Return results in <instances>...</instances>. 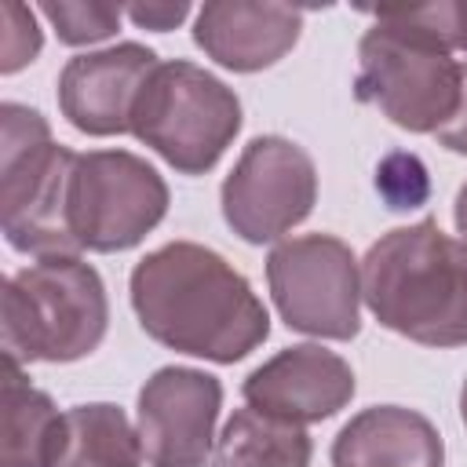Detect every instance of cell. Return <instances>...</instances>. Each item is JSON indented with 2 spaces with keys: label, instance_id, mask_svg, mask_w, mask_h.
<instances>
[{
  "label": "cell",
  "instance_id": "cell-7",
  "mask_svg": "<svg viewBox=\"0 0 467 467\" xmlns=\"http://www.w3.org/2000/svg\"><path fill=\"white\" fill-rule=\"evenodd\" d=\"M168 212V186L153 164L128 150L77 153L69 179V230L77 248L124 252Z\"/></svg>",
  "mask_w": 467,
  "mask_h": 467
},
{
  "label": "cell",
  "instance_id": "cell-21",
  "mask_svg": "<svg viewBox=\"0 0 467 467\" xmlns=\"http://www.w3.org/2000/svg\"><path fill=\"white\" fill-rule=\"evenodd\" d=\"M124 15L135 22V26H146V29H157V33H164V29H175L186 15H190V4H131V7H124Z\"/></svg>",
  "mask_w": 467,
  "mask_h": 467
},
{
  "label": "cell",
  "instance_id": "cell-13",
  "mask_svg": "<svg viewBox=\"0 0 467 467\" xmlns=\"http://www.w3.org/2000/svg\"><path fill=\"white\" fill-rule=\"evenodd\" d=\"M303 11L285 4H241L219 0L197 11V47L234 73H255L274 66L299 40Z\"/></svg>",
  "mask_w": 467,
  "mask_h": 467
},
{
  "label": "cell",
  "instance_id": "cell-15",
  "mask_svg": "<svg viewBox=\"0 0 467 467\" xmlns=\"http://www.w3.org/2000/svg\"><path fill=\"white\" fill-rule=\"evenodd\" d=\"M62 438V412L36 390L15 358H4L0 394V467H51Z\"/></svg>",
  "mask_w": 467,
  "mask_h": 467
},
{
  "label": "cell",
  "instance_id": "cell-1",
  "mask_svg": "<svg viewBox=\"0 0 467 467\" xmlns=\"http://www.w3.org/2000/svg\"><path fill=\"white\" fill-rule=\"evenodd\" d=\"M131 306L146 336L219 365L241 361L270 332L266 306L244 274L193 241H171L139 259Z\"/></svg>",
  "mask_w": 467,
  "mask_h": 467
},
{
  "label": "cell",
  "instance_id": "cell-22",
  "mask_svg": "<svg viewBox=\"0 0 467 467\" xmlns=\"http://www.w3.org/2000/svg\"><path fill=\"white\" fill-rule=\"evenodd\" d=\"M438 142L452 153H467V62L460 66V102H456V113L449 117V124L441 131H434Z\"/></svg>",
  "mask_w": 467,
  "mask_h": 467
},
{
  "label": "cell",
  "instance_id": "cell-18",
  "mask_svg": "<svg viewBox=\"0 0 467 467\" xmlns=\"http://www.w3.org/2000/svg\"><path fill=\"white\" fill-rule=\"evenodd\" d=\"M376 22H390L398 29L420 33L438 47H467V0H438V4H401V7H376Z\"/></svg>",
  "mask_w": 467,
  "mask_h": 467
},
{
  "label": "cell",
  "instance_id": "cell-20",
  "mask_svg": "<svg viewBox=\"0 0 467 467\" xmlns=\"http://www.w3.org/2000/svg\"><path fill=\"white\" fill-rule=\"evenodd\" d=\"M40 51V29L29 7L4 0L0 4V69L15 73L26 62H33Z\"/></svg>",
  "mask_w": 467,
  "mask_h": 467
},
{
  "label": "cell",
  "instance_id": "cell-2",
  "mask_svg": "<svg viewBox=\"0 0 467 467\" xmlns=\"http://www.w3.org/2000/svg\"><path fill=\"white\" fill-rule=\"evenodd\" d=\"M376 321L423 347L467 343V244L434 219L383 234L361 259Z\"/></svg>",
  "mask_w": 467,
  "mask_h": 467
},
{
  "label": "cell",
  "instance_id": "cell-12",
  "mask_svg": "<svg viewBox=\"0 0 467 467\" xmlns=\"http://www.w3.org/2000/svg\"><path fill=\"white\" fill-rule=\"evenodd\" d=\"M241 394L252 409L270 412L277 420L317 423L336 416L350 401L354 372L339 354L317 343H299L248 372Z\"/></svg>",
  "mask_w": 467,
  "mask_h": 467
},
{
  "label": "cell",
  "instance_id": "cell-23",
  "mask_svg": "<svg viewBox=\"0 0 467 467\" xmlns=\"http://www.w3.org/2000/svg\"><path fill=\"white\" fill-rule=\"evenodd\" d=\"M456 226H460L463 244H467V182H463L460 193H456Z\"/></svg>",
  "mask_w": 467,
  "mask_h": 467
},
{
  "label": "cell",
  "instance_id": "cell-8",
  "mask_svg": "<svg viewBox=\"0 0 467 467\" xmlns=\"http://www.w3.org/2000/svg\"><path fill=\"white\" fill-rule=\"evenodd\" d=\"M270 296L288 328L350 339L361 328V274L354 252L332 234L288 237L266 255Z\"/></svg>",
  "mask_w": 467,
  "mask_h": 467
},
{
  "label": "cell",
  "instance_id": "cell-3",
  "mask_svg": "<svg viewBox=\"0 0 467 467\" xmlns=\"http://www.w3.org/2000/svg\"><path fill=\"white\" fill-rule=\"evenodd\" d=\"M106 321V285L77 255L36 259L4 281V358L77 361L102 343Z\"/></svg>",
  "mask_w": 467,
  "mask_h": 467
},
{
  "label": "cell",
  "instance_id": "cell-4",
  "mask_svg": "<svg viewBox=\"0 0 467 467\" xmlns=\"http://www.w3.org/2000/svg\"><path fill=\"white\" fill-rule=\"evenodd\" d=\"M0 139V219L11 248L51 259L77 255L69 230V179L77 153L51 142L47 120L18 102H4Z\"/></svg>",
  "mask_w": 467,
  "mask_h": 467
},
{
  "label": "cell",
  "instance_id": "cell-17",
  "mask_svg": "<svg viewBox=\"0 0 467 467\" xmlns=\"http://www.w3.org/2000/svg\"><path fill=\"white\" fill-rule=\"evenodd\" d=\"M310 452L314 445L303 423H288L248 405L226 420L212 467H306Z\"/></svg>",
  "mask_w": 467,
  "mask_h": 467
},
{
  "label": "cell",
  "instance_id": "cell-14",
  "mask_svg": "<svg viewBox=\"0 0 467 467\" xmlns=\"http://www.w3.org/2000/svg\"><path fill=\"white\" fill-rule=\"evenodd\" d=\"M438 427L416 409L372 405L358 412L332 441V467H441Z\"/></svg>",
  "mask_w": 467,
  "mask_h": 467
},
{
  "label": "cell",
  "instance_id": "cell-6",
  "mask_svg": "<svg viewBox=\"0 0 467 467\" xmlns=\"http://www.w3.org/2000/svg\"><path fill=\"white\" fill-rule=\"evenodd\" d=\"M354 91L398 128L441 131L460 102V66L434 40L376 22L358 47Z\"/></svg>",
  "mask_w": 467,
  "mask_h": 467
},
{
  "label": "cell",
  "instance_id": "cell-24",
  "mask_svg": "<svg viewBox=\"0 0 467 467\" xmlns=\"http://www.w3.org/2000/svg\"><path fill=\"white\" fill-rule=\"evenodd\" d=\"M460 416H463V427H467V379H463V390H460Z\"/></svg>",
  "mask_w": 467,
  "mask_h": 467
},
{
  "label": "cell",
  "instance_id": "cell-16",
  "mask_svg": "<svg viewBox=\"0 0 467 467\" xmlns=\"http://www.w3.org/2000/svg\"><path fill=\"white\" fill-rule=\"evenodd\" d=\"M51 467H142L139 431L109 401L62 412V438Z\"/></svg>",
  "mask_w": 467,
  "mask_h": 467
},
{
  "label": "cell",
  "instance_id": "cell-5",
  "mask_svg": "<svg viewBox=\"0 0 467 467\" xmlns=\"http://www.w3.org/2000/svg\"><path fill=\"white\" fill-rule=\"evenodd\" d=\"M241 128L237 95L193 62H157L131 109V135L175 171H208Z\"/></svg>",
  "mask_w": 467,
  "mask_h": 467
},
{
  "label": "cell",
  "instance_id": "cell-10",
  "mask_svg": "<svg viewBox=\"0 0 467 467\" xmlns=\"http://www.w3.org/2000/svg\"><path fill=\"white\" fill-rule=\"evenodd\" d=\"M223 387L201 368H157L139 390V441L150 467H201L212 452Z\"/></svg>",
  "mask_w": 467,
  "mask_h": 467
},
{
  "label": "cell",
  "instance_id": "cell-19",
  "mask_svg": "<svg viewBox=\"0 0 467 467\" xmlns=\"http://www.w3.org/2000/svg\"><path fill=\"white\" fill-rule=\"evenodd\" d=\"M40 11L55 26L58 40H66V44H95V40H106V36L117 33L120 15H124V7H117V4H62V0L58 4L47 0Z\"/></svg>",
  "mask_w": 467,
  "mask_h": 467
},
{
  "label": "cell",
  "instance_id": "cell-9",
  "mask_svg": "<svg viewBox=\"0 0 467 467\" xmlns=\"http://www.w3.org/2000/svg\"><path fill=\"white\" fill-rule=\"evenodd\" d=\"M314 201V161L303 146L281 135L252 139L223 182V219L248 244L277 241L310 215Z\"/></svg>",
  "mask_w": 467,
  "mask_h": 467
},
{
  "label": "cell",
  "instance_id": "cell-11",
  "mask_svg": "<svg viewBox=\"0 0 467 467\" xmlns=\"http://www.w3.org/2000/svg\"><path fill=\"white\" fill-rule=\"evenodd\" d=\"M153 69L157 55L142 44H117L69 58L58 77L62 117L84 135L131 131V109Z\"/></svg>",
  "mask_w": 467,
  "mask_h": 467
}]
</instances>
